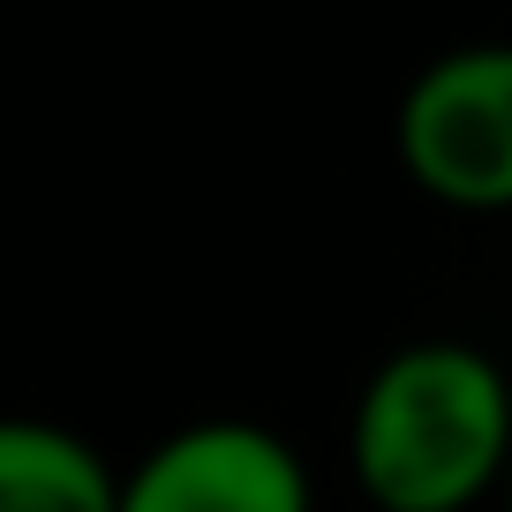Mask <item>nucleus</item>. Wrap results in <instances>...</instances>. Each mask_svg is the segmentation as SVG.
I'll list each match as a JSON object with an SVG mask.
<instances>
[{
	"mask_svg": "<svg viewBox=\"0 0 512 512\" xmlns=\"http://www.w3.org/2000/svg\"><path fill=\"white\" fill-rule=\"evenodd\" d=\"M0 512H121V475L61 422L0 415Z\"/></svg>",
	"mask_w": 512,
	"mask_h": 512,
	"instance_id": "20e7f679",
	"label": "nucleus"
},
{
	"mask_svg": "<svg viewBox=\"0 0 512 512\" xmlns=\"http://www.w3.org/2000/svg\"><path fill=\"white\" fill-rule=\"evenodd\" d=\"M121 512H317L309 460L264 422L211 415L121 475Z\"/></svg>",
	"mask_w": 512,
	"mask_h": 512,
	"instance_id": "7ed1b4c3",
	"label": "nucleus"
},
{
	"mask_svg": "<svg viewBox=\"0 0 512 512\" xmlns=\"http://www.w3.org/2000/svg\"><path fill=\"white\" fill-rule=\"evenodd\" d=\"M354 490L377 512H475L512 475V377L475 339H407L354 392Z\"/></svg>",
	"mask_w": 512,
	"mask_h": 512,
	"instance_id": "f257e3e1",
	"label": "nucleus"
},
{
	"mask_svg": "<svg viewBox=\"0 0 512 512\" xmlns=\"http://www.w3.org/2000/svg\"><path fill=\"white\" fill-rule=\"evenodd\" d=\"M392 159L430 204L467 219L512 211V38H475L407 76Z\"/></svg>",
	"mask_w": 512,
	"mask_h": 512,
	"instance_id": "f03ea898",
	"label": "nucleus"
},
{
	"mask_svg": "<svg viewBox=\"0 0 512 512\" xmlns=\"http://www.w3.org/2000/svg\"><path fill=\"white\" fill-rule=\"evenodd\" d=\"M505 505H512V475H505Z\"/></svg>",
	"mask_w": 512,
	"mask_h": 512,
	"instance_id": "39448f33",
	"label": "nucleus"
}]
</instances>
